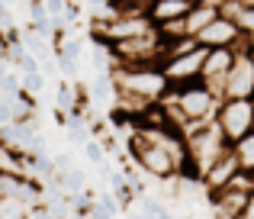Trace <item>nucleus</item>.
I'll use <instances>...</instances> for the list:
<instances>
[{"mask_svg":"<svg viewBox=\"0 0 254 219\" xmlns=\"http://www.w3.org/2000/svg\"><path fill=\"white\" fill-rule=\"evenodd\" d=\"M216 3H219V0H216Z\"/></svg>","mask_w":254,"mask_h":219,"instance_id":"obj_26","label":"nucleus"},{"mask_svg":"<svg viewBox=\"0 0 254 219\" xmlns=\"http://www.w3.org/2000/svg\"><path fill=\"white\" fill-rule=\"evenodd\" d=\"M129 158L138 164V171L151 174L155 181H171V177L180 174V164L171 151H164L161 145H151L148 139H142L132 126V136H129Z\"/></svg>","mask_w":254,"mask_h":219,"instance_id":"obj_2","label":"nucleus"},{"mask_svg":"<svg viewBox=\"0 0 254 219\" xmlns=\"http://www.w3.org/2000/svg\"><path fill=\"white\" fill-rule=\"evenodd\" d=\"M164 100L177 107V113L187 119V129H190V126H196V123L216 119V110H219V103H222V97L206 81H193V84H184V87H171Z\"/></svg>","mask_w":254,"mask_h":219,"instance_id":"obj_1","label":"nucleus"},{"mask_svg":"<svg viewBox=\"0 0 254 219\" xmlns=\"http://www.w3.org/2000/svg\"><path fill=\"white\" fill-rule=\"evenodd\" d=\"M216 126L222 129L225 142L235 145L248 132H254V100L251 97H229L216 110Z\"/></svg>","mask_w":254,"mask_h":219,"instance_id":"obj_3","label":"nucleus"},{"mask_svg":"<svg viewBox=\"0 0 254 219\" xmlns=\"http://www.w3.org/2000/svg\"><path fill=\"white\" fill-rule=\"evenodd\" d=\"M87 219H113L110 213H106V210L103 207H100V203L97 200H93V207H90V213H87Z\"/></svg>","mask_w":254,"mask_h":219,"instance_id":"obj_23","label":"nucleus"},{"mask_svg":"<svg viewBox=\"0 0 254 219\" xmlns=\"http://www.w3.org/2000/svg\"><path fill=\"white\" fill-rule=\"evenodd\" d=\"M238 171H242V168H238V158H235V151L229 148V151H225V155L203 174V190H206V197L216 194V190H222V187H229L232 177H235Z\"/></svg>","mask_w":254,"mask_h":219,"instance_id":"obj_8","label":"nucleus"},{"mask_svg":"<svg viewBox=\"0 0 254 219\" xmlns=\"http://www.w3.org/2000/svg\"><path fill=\"white\" fill-rule=\"evenodd\" d=\"M238 62V49H209L206 52V65H203V81L222 97V84L229 77V71Z\"/></svg>","mask_w":254,"mask_h":219,"instance_id":"obj_7","label":"nucleus"},{"mask_svg":"<svg viewBox=\"0 0 254 219\" xmlns=\"http://www.w3.org/2000/svg\"><path fill=\"white\" fill-rule=\"evenodd\" d=\"M238 26H242V32H245V36H251V32H254V3H251L248 10L242 13V19H238Z\"/></svg>","mask_w":254,"mask_h":219,"instance_id":"obj_21","label":"nucleus"},{"mask_svg":"<svg viewBox=\"0 0 254 219\" xmlns=\"http://www.w3.org/2000/svg\"><path fill=\"white\" fill-rule=\"evenodd\" d=\"M219 16H222V13H219V3H216V0H196V6H193V10L184 16V32L196 39L199 32H203L212 19H219Z\"/></svg>","mask_w":254,"mask_h":219,"instance_id":"obj_10","label":"nucleus"},{"mask_svg":"<svg viewBox=\"0 0 254 219\" xmlns=\"http://www.w3.org/2000/svg\"><path fill=\"white\" fill-rule=\"evenodd\" d=\"M206 52L209 49H193L187 55H177V58H164L161 62V71L168 77L171 87H184V84H193V81H203V65H206Z\"/></svg>","mask_w":254,"mask_h":219,"instance_id":"obj_4","label":"nucleus"},{"mask_svg":"<svg viewBox=\"0 0 254 219\" xmlns=\"http://www.w3.org/2000/svg\"><path fill=\"white\" fill-rule=\"evenodd\" d=\"M229 97H254V55L251 52H238L235 68L225 77L222 100H229Z\"/></svg>","mask_w":254,"mask_h":219,"instance_id":"obj_6","label":"nucleus"},{"mask_svg":"<svg viewBox=\"0 0 254 219\" xmlns=\"http://www.w3.org/2000/svg\"><path fill=\"white\" fill-rule=\"evenodd\" d=\"M42 3H45V13H49V19H52V23H58V19L68 13V3H71V0H42Z\"/></svg>","mask_w":254,"mask_h":219,"instance_id":"obj_20","label":"nucleus"},{"mask_svg":"<svg viewBox=\"0 0 254 219\" xmlns=\"http://www.w3.org/2000/svg\"><path fill=\"white\" fill-rule=\"evenodd\" d=\"M187 219H193V216H187Z\"/></svg>","mask_w":254,"mask_h":219,"instance_id":"obj_25","label":"nucleus"},{"mask_svg":"<svg viewBox=\"0 0 254 219\" xmlns=\"http://www.w3.org/2000/svg\"><path fill=\"white\" fill-rule=\"evenodd\" d=\"M126 219H151V216L142 213V210H129V213H126Z\"/></svg>","mask_w":254,"mask_h":219,"instance_id":"obj_24","label":"nucleus"},{"mask_svg":"<svg viewBox=\"0 0 254 219\" xmlns=\"http://www.w3.org/2000/svg\"><path fill=\"white\" fill-rule=\"evenodd\" d=\"M232 151H235V158H238V168L254 174V132H248L242 142L232 145Z\"/></svg>","mask_w":254,"mask_h":219,"instance_id":"obj_13","label":"nucleus"},{"mask_svg":"<svg viewBox=\"0 0 254 219\" xmlns=\"http://www.w3.org/2000/svg\"><path fill=\"white\" fill-rule=\"evenodd\" d=\"M116 97H119V90H116L113 74H110V71H100V74L90 81V100L103 103V107H116Z\"/></svg>","mask_w":254,"mask_h":219,"instance_id":"obj_11","label":"nucleus"},{"mask_svg":"<svg viewBox=\"0 0 254 219\" xmlns=\"http://www.w3.org/2000/svg\"><path fill=\"white\" fill-rule=\"evenodd\" d=\"M52 161H55V168H58V171H71V168H74V158H71L68 151H62V155H55Z\"/></svg>","mask_w":254,"mask_h":219,"instance_id":"obj_22","label":"nucleus"},{"mask_svg":"<svg viewBox=\"0 0 254 219\" xmlns=\"http://www.w3.org/2000/svg\"><path fill=\"white\" fill-rule=\"evenodd\" d=\"M84 155H87V161L90 164H106V148H103V142L100 139H90V142H84Z\"/></svg>","mask_w":254,"mask_h":219,"instance_id":"obj_16","label":"nucleus"},{"mask_svg":"<svg viewBox=\"0 0 254 219\" xmlns=\"http://www.w3.org/2000/svg\"><path fill=\"white\" fill-rule=\"evenodd\" d=\"M64 132H68V142H74V145H84V142H90V139H93V126L87 123L81 113H71V116H68Z\"/></svg>","mask_w":254,"mask_h":219,"instance_id":"obj_12","label":"nucleus"},{"mask_svg":"<svg viewBox=\"0 0 254 219\" xmlns=\"http://www.w3.org/2000/svg\"><path fill=\"white\" fill-rule=\"evenodd\" d=\"M151 0H110L113 13H148Z\"/></svg>","mask_w":254,"mask_h":219,"instance_id":"obj_15","label":"nucleus"},{"mask_svg":"<svg viewBox=\"0 0 254 219\" xmlns=\"http://www.w3.org/2000/svg\"><path fill=\"white\" fill-rule=\"evenodd\" d=\"M199 49V42L193 36H177V39H164V58H177V55H187V52Z\"/></svg>","mask_w":254,"mask_h":219,"instance_id":"obj_14","label":"nucleus"},{"mask_svg":"<svg viewBox=\"0 0 254 219\" xmlns=\"http://www.w3.org/2000/svg\"><path fill=\"white\" fill-rule=\"evenodd\" d=\"M193 6H196V0H151L148 19L155 23V29H161V26L180 23V19H184Z\"/></svg>","mask_w":254,"mask_h":219,"instance_id":"obj_9","label":"nucleus"},{"mask_svg":"<svg viewBox=\"0 0 254 219\" xmlns=\"http://www.w3.org/2000/svg\"><path fill=\"white\" fill-rule=\"evenodd\" d=\"M196 42L203 45V49H238L242 52L245 49V32H242V26H238L235 19L219 16L199 32Z\"/></svg>","mask_w":254,"mask_h":219,"instance_id":"obj_5","label":"nucleus"},{"mask_svg":"<svg viewBox=\"0 0 254 219\" xmlns=\"http://www.w3.org/2000/svg\"><path fill=\"white\" fill-rule=\"evenodd\" d=\"M97 203H100V207H103V210H106V213H110L113 219L123 213V203H119L116 197H113V190H103V194H97Z\"/></svg>","mask_w":254,"mask_h":219,"instance_id":"obj_19","label":"nucleus"},{"mask_svg":"<svg viewBox=\"0 0 254 219\" xmlns=\"http://www.w3.org/2000/svg\"><path fill=\"white\" fill-rule=\"evenodd\" d=\"M42 90H45V74H42V71H32V74H23V94L36 97V94H42Z\"/></svg>","mask_w":254,"mask_h":219,"instance_id":"obj_17","label":"nucleus"},{"mask_svg":"<svg viewBox=\"0 0 254 219\" xmlns=\"http://www.w3.org/2000/svg\"><path fill=\"white\" fill-rule=\"evenodd\" d=\"M0 219H26V203H19V200H0Z\"/></svg>","mask_w":254,"mask_h":219,"instance_id":"obj_18","label":"nucleus"}]
</instances>
